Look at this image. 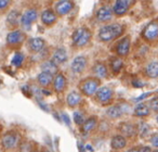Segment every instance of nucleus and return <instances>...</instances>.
Returning a JSON list of instances; mask_svg holds the SVG:
<instances>
[{"instance_id":"33","label":"nucleus","mask_w":158,"mask_h":152,"mask_svg":"<svg viewBox=\"0 0 158 152\" xmlns=\"http://www.w3.org/2000/svg\"><path fill=\"white\" fill-rule=\"evenodd\" d=\"M11 3H12V0H0V10L2 12H5L11 6Z\"/></svg>"},{"instance_id":"40","label":"nucleus","mask_w":158,"mask_h":152,"mask_svg":"<svg viewBox=\"0 0 158 152\" xmlns=\"http://www.w3.org/2000/svg\"><path fill=\"white\" fill-rule=\"evenodd\" d=\"M127 152H140V150H139V149H136V148H132V149L128 150Z\"/></svg>"},{"instance_id":"28","label":"nucleus","mask_w":158,"mask_h":152,"mask_svg":"<svg viewBox=\"0 0 158 152\" xmlns=\"http://www.w3.org/2000/svg\"><path fill=\"white\" fill-rule=\"evenodd\" d=\"M123 62L120 58H113L112 61H110V67H112V71L114 73H119L120 70L123 68Z\"/></svg>"},{"instance_id":"22","label":"nucleus","mask_w":158,"mask_h":152,"mask_svg":"<svg viewBox=\"0 0 158 152\" xmlns=\"http://www.w3.org/2000/svg\"><path fill=\"white\" fill-rule=\"evenodd\" d=\"M92 71H93V74H94L98 78H105V77H107V67H106V66L104 65L103 63H101V62L94 64Z\"/></svg>"},{"instance_id":"15","label":"nucleus","mask_w":158,"mask_h":152,"mask_svg":"<svg viewBox=\"0 0 158 152\" xmlns=\"http://www.w3.org/2000/svg\"><path fill=\"white\" fill-rule=\"evenodd\" d=\"M44 46H46V41L40 37L31 38L28 41L29 50L33 51V52H35V53L41 52V51L44 49Z\"/></svg>"},{"instance_id":"2","label":"nucleus","mask_w":158,"mask_h":152,"mask_svg":"<svg viewBox=\"0 0 158 152\" xmlns=\"http://www.w3.org/2000/svg\"><path fill=\"white\" fill-rule=\"evenodd\" d=\"M91 36H92V34H91L89 28H87V27H78V28L75 29L72 35L73 44H74L75 47H78V48L85 47L86 45L89 44Z\"/></svg>"},{"instance_id":"3","label":"nucleus","mask_w":158,"mask_h":152,"mask_svg":"<svg viewBox=\"0 0 158 152\" xmlns=\"http://www.w3.org/2000/svg\"><path fill=\"white\" fill-rule=\"evenodd\" d=\"M38 19V11L35 8H29L25 10L24 13L21 15V26L24 31H31L34 22H36Z\"/></svg>"},{"instance_id":"30","label":"nucleus","mask_w":158,"mask_h":152,"mask_svg":"<svg viewBox=\"0 0 158 152\" xmlns=\"http://www.w3.org/2000/svg\"><path fill=\"white\" fill-rule=\"evenodd\" d=\"M23 62H24V54L21 52H16L15 54L13 55V58H12L11 64L13 66H16V67H20L23 64Z\"/></svg>"},{"instance_id":"20","label":"nucleus","mask_w":158,"mask_h":152,"mask_svg":"<svg viewBox=\"0 0 158 152\" xmlns=\"http://www.w3.org/2000/svg\"><path fill=\"white\" fill-rule=\"evenodd\" d=\"M145 73L149 78H158V62H149L145 67Z\"/></svg>"},{"instance_id":"19","label":"nucleus","mask_w":158,"mask_h":152,"mask_svg":"<svg viewBox=\"0 0 158 152\" xmlns=\"http://www.w3.org/2000/svg\"><path fill=\"white\" fill-rule=\"evenodd\" d=\"M66 102L70 108H75V106H78L80 102H81V95L78 91H72L67 95L66 97Z\"/></svg>"},{"instance_id":"21","label":"nucleus","mask_w":158,"mask_h":152,"mask_svg":"<svg viewBox=\"0 0 158 152\" xmlns=\"http://www.w3.org/2000/svg\"><path fill=\"white\" fill-rule=\"evenodd\" d=\"M41 70H42V72H47V73H49V74H52L53 76H55V75L59 73V67H57V65L52 60L44 62V63L41 64Z\"/></svg>"},{"instance_id":"7","label":"nucleus","mask_w":158,"mask_h":152,"mask_svg":"<svg viewBox=\"0 0 158 152\" xmlns=\"http://www.w3.org/2000/svg\"><path fill=\"white\" fill-rule=\"evenodd\" d=\"M74 7L75 3L73 0H59L55 5V12H56L57 15L64 16L69 12H72Z\"/></svg>"},{"instance_id":"18","label":"nucleus","mask_w":158,"mask_h":152,"mask_svg":"<svg viewBox=\"0 0 158 152\" xmlns=\"http://www.w3.org/2000/svg\"><path fill=\"white\" fill-rule=\"evenodd\" d=\"M53 80H54V76H53L52 74H49V73H47V72H41L37 76V82L41 87L50 86V85L53 83Z\"/></svg>"},{"instance_id":"36","label":"nucleus","mask_w":158,"mask_h":152,"mask_svg":"<svg viewBox=\"0 0 158 152\" xmlns=\"http://www.w3.org/2000/svg\"><path fill=\"white\" fill-rule=\"evenodd\" d=\"M142 130H141V134H142V136H145V135H147L149 132V127L147 124H143L142 127Z\"/></svg>"},{"instance_id":"29","label":"nucleus","mask_w":158,"mask_h":152,"mask_svg":"<svg viewBox=\"0 0 158 152\" xmlns=\"http://www.w3.org/2000/svg\"><path fill=\"white\" fill-rule=\"evenodd\" d=\"M120 130L123 135L126 136H133L135 134V129H134V126L131 125V124H123L120 125Z\"/></svg>"},{"instance_id":"27","label":"nucleus","mask_w":158,"mask_h":152,"mask_svg":"<svg viewBox=\"0 0 158 152\" xmlns=\"http://www.w3.org/2000/svg\"><path fill=\"white\" fill-rule=\"evenodd\" d=\"M97 123H98V119H97V116H91L89 117L88 119H86L85 124L82 125V130L85 132H89L93 129V128L97 126Z\"/></svg>"},{"instance_id":"17","label":"nucleus","mask_w":158,"mask_h":152,"mask_svg":"<svg viewBox=\"0 0 158 152\" xmlns=\"http://www.w3.org/2000/svg\"><path fill=\"white\" fill-rule=\"evenodd\" d=\"M66 87V78L62 73H57L53 80V88L56 93H62Z\"/></svg>"},{"instance_id":"8","label":"nucleus","mask_w":158,"mask_h":152,"mask_svg":"<svg viewBox=\"0 0 158 152\" xmlns=\"http://www.w3.org/2000/svg\"><path fill=\"white\" fill-rule=\"evenodd\" d=\"M113 15H115L114 11H113V8L106 7V6L101 7L97 11V13H95V18H97V20L101 23H105V22H110V21H112Z\"/></svg>"},{"instance_id":"11","label":"nucleus","mask_w":158,"mask_h":152,"mask_svg":"<svg viewBox=\"0 0 158 152\" xmlns=\"http://www.w3.org/2000/svg\"><path fill=\"white\" fill-rule=\"evenodd\" d=\"M2 147L7 150L13 149L19 142V135L15 132H7L2 136Z\"/></svg>"},{"instance_id":"37","label":"nucleus","mask_w":158,"mask_h":152,"mask_svg":"<svg viewBox=\"0 0 158 152\" xmlns=\"http://www.w3.org/2000/svg\"><path fill=\"white\" fill-rule=\"evenodd\" d=\"M152 95V93H143L142 96H140L139 98H136L135 99V101L136 102H139V101H142L143 99H145V98H147L148 96H151Z\"/></svg>"},{"instance_id":"39","label":"nucleus","mask_w":158,"mask_h":152,"mask_svg":"<svg viewBox=\"0 0 158 152\" xmlns=\"http://www.w3.org/2000/svg\"><path fill=\"white\" fill-rule=\"evenodd\" d=\"M62 116H63V117H62V119H64V122H65V123H66V125H69L70 122H69V119H68V116H67V115L64 114V113H63V114H62Z\"/></svg>"},{"instance_id":"38","label":"nucleus","mask_w":158,"mask_h":152,"mask_svg":"<svg viewBox=\"0 0 158 152\" xmlns=\"http://www.w3.org/2000/svg\"><path fill=\"white\" fill-rule=\"evenodd\" d=\"M139 150H140V152H153L149 147H142V148H140Z\"/></svg>"},{"instance_id":"14","label":"nucleus","mask_w":158,"mask_h":152,"mask_svg":"<svg viewBox=\"0 0 158 152\" xmlns=\"http://www.w3.org/2000/svg\"><path fill=\"white\" fill-rule=\"evenodd\" d=\"M57 20V14L52 9H47L41 13V22L47 26H52Z\"/></svg>"},{"instance_id":"41","label":"nucleus","mask_w":158,"mask_h":152,"mask_svg":"<svg viewBox=\"0 0 158 152\" xmlns=\"http://www.w3.org/2000/svg\"><path fill=\"white\" fill-rule=\"evenodd\" d=\"M44 152H51V151H49V150H44Z\"/></svg>"},{"instance_id":"24","label":"nucleus","mask_w":158,"mask_h":152,"mask_svg":"<svg viewBox=\"0 0 158 152\" xmlns=\"http://www.w3.org/2000/svg\"><path fill=\"white\" fill-rule=\"evenodd\" d=\"M149 112H151V108L146 103L138 104L135 106V109H134V115H136L139 117L147 116V115H149Z\"/></svg>"},{"instance_id":"23","label":"nucleus","mask_w":158,"mask_h":152,"mask_svg":"<svg viewBox=\"0 0 158 152\" xmlns=\"http://www.w3.org/2000/svg\"><path fill=\"white\" fill-rule=\"evenodd\" d=\"M126 145H127V141H126V138L123 135H116L115 137H113L112 143H110L113 149L116 150L123 149V148L126 147Z\"/></svg>"},{"instance_id":"31","label":"nucleus","mask_w":158,"mask_h":152,"mask_svg":"<svg viewBox=\"0 0 158 152\" xmlns=\"http://www.w3.org/2000/svg\"><path fill=\"white\" fill-rule=\"evenodd\" d=\"M74 121L77 125H84L85 122H86V119H85V115L78 111V112L74 113Z\"/></svg>"},{"instance_id":"1","label":"nucleus","mask_w":158,"mask_h":152,"mask_svg":"<svg viewBox=\"0 0 158 152\" xmlns=\"http://www.w3.org/2000/svg\"><path fill=\"white\" fill-rule=\"evenodd\" d=\"M123 26L119 23H113V24H108L105 26L101 27L98 34V37L101 41L108 42L112 40L118 38L119 36L123 34Z\"/></svg>"},{"instance_id":"5","label":"nucleus","mask_w":158,"mask_h":152,"mask_svg":"<svg viewBox=\"0 0 158 152\" xmlns=\"http://www.w3.org/2000/svg\"><path fill=\"white\" fill-rule=\"evenodd\" d=\"M99 87H100L99 80H97V78H88L85 82H82L80 89H81V93L84 95L91 97V96L95 95L98 93V90L100 89Z\"/></svg>"},{"instance_id":"34","label":"nucleus","mask_w":158,"mask_h":152,"mask_svg":"<svg viewBox=\"0 0 158 152\" xmlns=\"http://www.w3.org/2000/svg\"><path fill=\"white\" fill-rule=\"evenodd\" d=\"M149 108L153 110L154 112L158 113V97H155L149 101Z\"/></svg>"},{"instance_id":"4","label":"nucleus","mask_w":158,"mask_h":152,"mask_svg":"<svg viewBox=\"0 0 158 152\" xmlns=\"http://www.w3.org/2000/svg\"><path fill=\"white\" fill-rule=\"evenodd\" d=\"M136 0H115L113 5V11L116 16H123L129 11V9L135 3Z\"/></svg>"},{"instance_id":"6","label":"nucleus","mask_w":158,"mask_h":152,"mask_svg":"<svg viewBox=\"0 0 158 152\" xmlns=\"http://www.w3.org/2000/svg\"><path fill=\"white\" fill-rule=\"evenodd\" d=\"M144 39L148 41H154L158 39V22L157 21H152L145 26L144 31L142 33Z\"/></svg>"},{"instance_id":"10","label":"nucleus","mask_w":158,"mask_h":152,"mask_svg":"<svg viewBox=\"0 0 158 152\" xmlns=\"http://www.w3.org/2000/svg\"><path fill=\"white\" fill-rule=\"evenodd\" d=\"M114 96V91L113 89H110V87H101L97 93V99L99 102H101L102 104H106L108 102H110V100L113 99Z\"/></svg>"},{"instance_id":"32","label":"nucleus","mask_w":158,"mask_h":152,"mask_svg":"<svg viewBox=\"0 0 158 152\" xmlns=\"http://www.w3.org/2000/svg\"><path fill=\"white\" fill-rule=\"evenodd\" d=\"M20 152H33V145L24 141L20 145Z\"/></svg>"},{"instance_id":"9","label":"nucleus","mask_w":158,"mask_h":152,"mask_svg":"<svg viewBox=\"0 0 158 152\" xmlns=\"http://www.w3.org/2000/svg\"><path fill=\"white\" fill-rule=\"evenodd\" d=\"M87 64H88V60L84 55H78L76 57L72 62V65H70V70L73 71V73L75 74H80L85 71Z\"/></svg>"},{"instance_id":"16","label":"nucleus","mask_w":158,"mask_h":152,"mask_svg":"<svg viewBox=\"0 0 158 152\" xmlns=\"http://www.w3.org/2000/svg\"><path fill=\"white\" fill-rule=\"evenodd\" d=\"M52 61L54 62L56 65H61L64 64L67 61V52L64 48H57L52 54Z\"/></svg>"},{"instance_id":"25","label":"nucleus","mask_w":158,"mask_h":152,"mask_svg":"<svg viewBox=\"0 0 158 152\" xmlns=\"http://www.w3.org/2000/svg\"><path fill=\"white\" fill-rule=\"evenodd\" d=\"M7 21H8V24H10L11 26H16V25L21 24V16L19 14V12L15 11V10L11 11L8 14Z\"/></svg>"},{"instance_id":"26","label":"nucleus","mask_w":158,"mask_h":152,"mask_svg":"<svg viewBox=\"0 0 158 152\" xmlns=\"http://www.w3.org/2000/svg\"><path fill=\"white\" fill-rule=\"evenodd\" d=\"M123 111L120 106H113L106 111V114L110 117H112V119H118V117H120L123 115Z\"/></svg>"},{"instance_id":"43","label":"nucleus","mask_w":158,"mask_h":152,"mask_svg":"<svg viewBox=\"0 0 158 152\" xmlns=\"http://www.w3.org/2000/svg\"><path fill=\"white\" fill-rule=\"evenodd\" d=\"M157 122H158V116H157Z\"/></svg>"},{"instance_id":"12","label":"nucleus","mask_w":158,"mask_h":152,"mask_svg":"<svg viewBox=\"0 0 158 152\" xmlns=\"http://www.w3.org/2000/svg\"><path fill=\"white\" fill-rule=\"evenodd\" d=\"M130 46H131V40H130L129 36H126L125 38L118 42L116 46V52L119 57H127L128 53L130 51Z\"/></svg>"},{"instance_id":"35","label":"nucleus","mask_w":158,"mask_h":152,"mask_svg":"<svg viewBox=\"0 0 158 152\" xmlns=\"http://www.w3.org/2000/svg\"><path fill=\"white\" fill-rule=\"evenodd\" d=\"M151 143L155 148H158V134H154L151 137Z\"/></svg>"},{"instance_id":"13","label":"nucleus","mask_w":158,"mask_h":152,"mask_svg":"<svg viewBox=\"0 0 158 152\" xmlns=\"http://www.w3.org/2000/svg\"><path fill=\"white\" fill-rule=\"evenodd\" d=\"M24 41V34L20 29H15V31H12L8 34L7 36V42L8 45H11V46H15V45H20Z\"/></svg>"},{"instance_id":"42","label":"nucleus","mask_w":158,"mask_h":152,"mask_svg":"<svg viewBox=\"0 0 158 152\" xmlns=\"http://www.w3.org/2000/svg\"><path fill=\"white\" fill-rule=\"evenodd\" d=\"M153 152H158V150H155V151H153Z\"/></svg>"}]
</instances>
